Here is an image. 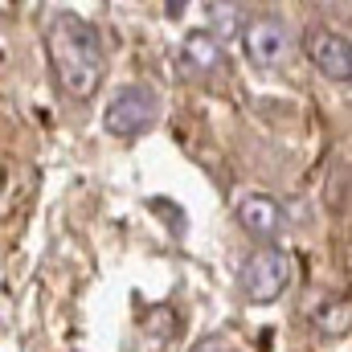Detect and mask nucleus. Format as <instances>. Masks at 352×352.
Returning <instances> with one entry per match:
<instances>
[{"label":"nucleus","instance_id":"obj_4","mask_svg":"<svg viewBox=\"0 0 352 352\" xmlns=\"http://www.w3.org/2000/svg\"><path fill=\"white\" fill-rule=\"evenodd\" d=\"M303 54L311 58V66L332 78V82H352V41L344 33L328 29V25H316L303 33Z\"/></svg>","mask_w":352,"mask_h":352},{"label":"nucleus","instance_id":"obj_1","mask_svg":"<svg viewBox=\"0 0 352 352\" xmlns=\"http://www.w3.org/2000/svg\"><path fill=\"white\" fill-rule=\"evenodd\" d=\"M45 58L58 78V87L74 98L98 94L107 78V50L98 29L78 12H58L45 29Z\"/></svg>","mask_w":352,"mask_h":352},{"label":"nucleus","instance_id":"obj_11","mask_svg":"<svg viewBox=\"0 0 352 352\" xmlns=\"http://www.w3.org/2000/svg\"><path fill=\"white\" fill-rule=\"evenodd\" d=\"M184 4H188V0H164V8H168V16H180V12H184Z\"/></svg>","mask_w":352,"mask_h":352},{"label":"nucleus","instance_id":"obj_3","mask_svg":"<svg viewBox=\"0 0 352 352\" xmlns=\"http://www.w3.org/2000/svg\"><path fill=\"white\" fill-rule=\"evenodd\" d=\"M238 283H242V295L250 303H274L291 287V258L278 246H263V250H254L246 258Z\"/></svg>","mask_w":352,"mask_h":352},{"label":"nucleus","instance_id":"obj_10","mask_svg":"<svg viewBox=\"0 0 352 352\" xmlns=\"http://www.w3.org/2000/svg\"><path fill=\"white\" fill-rule=\"evenodd\" d=\"M144 332H148L156 344H168V340L176 336V316L168 311V307H152L148 320H144Z\"/></svg>","mask_w":352,"mask_h":352},{"label":"nucleus","instance_id":"obj_2","mask_svg":"<svg viewBox=\"0 0 352 352\" xmlns=\"http://www.w3.org/2000/svg\"><path fill=\"white\" fill-rule=\"evenodd\" d=\"M102 127L119 140H135L156 127V94L148 87H119L102 111Z\"/></svg>","mask_w":352,"mask_h":352},{"label":"nucleus","instance_id":"obj_6","mask_svg":"<svg viewBox=\"0 0 352 352\" xmlns=\"http://www.w3.org/2000/svg\"><path fill=\"white\" fill-rule=\"evenodd\" d=\"M180 66H184V74H192V78L226 74L221 37H217L213 29H192V33H184V41H180Z\"/></svg>","mask_w":352,"mask_h":352},{"label":"nucleus","instance_id":"obj_8","mask_svg":"<svg viewBox=\"0 0 352 352\" xmlns=\"http://www.w3.org/2000/svg\"><path fill=\"white\" fill-rule=\"evenodd\" d=\"M311 324L320 336H344L352 328V299H324L311 311Z\"/></svg>","mask_w":352,"mask_h":352},{"label":"nucleus","instance_id":"obj_7","mask_svg":"<svg viewBox=\"0 0 352 352\" xmlns=\"http://www.w3.org/2000/svg\"><path fill=\"white\" fill-rule=\"evenodd\" d=\"M238 221H242V230H246L250 238H258V242H274V238L287 230L283 205H278L274 197H266V192H246V197H238Z\"/></svg>","mask_w":352,"mask_h":352},{"label":"nucleus","instance_id":"obj_9","mask_svg":"<svg viewBox=\"0 0 352 352\" xmlns=\"http://www.w3.org/2000/svg\"><path fill=\"white\" fill-rule=\"evenodd\" d=\"M209 29H213L217 37H238V33H242L238 4H230V0H209Z\"/></svg>","mask_w":352,"mask_h":352},{"label":"nucleus","instance_id":"obj_5","mask_svg":"<svg viewBox=\"0 0 352 352\" xmlns=\"http://www.w3.org/2000/svg\"><path fill=\"white\" fill-rule=\"evenodd\" d=\"M242 50L246 58L258 66V70H274L287 62L291 54V37H287V25L278 16H254L246 29H242Z\"/></svg>","mask_w":352,"mask_h":352}]
</instances>
